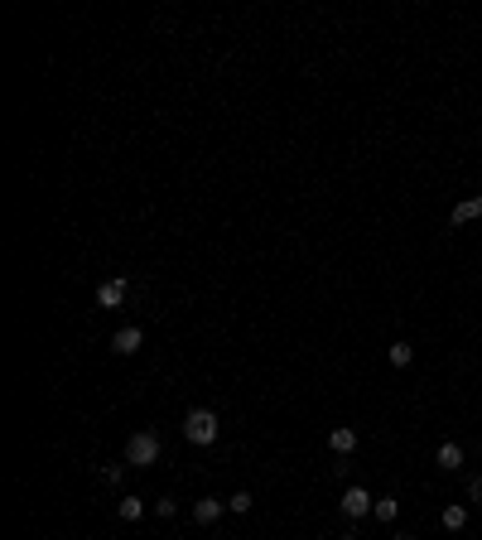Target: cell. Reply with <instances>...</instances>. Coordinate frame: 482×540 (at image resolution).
Listing matches in <instances>:
<instances>
[{
  "instance_id": "obj_1",
  "label": "cell",
  "mask_w": 482,
  "mask_h": 540,
  "mask_svg": "<svg viewBox=\"0 0 482 540\" xmlns=\"http://www.w3.org/2000/svg\"><path fill=\"white\" fill-rule=\"evenodd\" d=\"M217 434H222V420H217V410L198 405V410H188V415H184V439H188V444L208 449V444H217Z\"/></svg>"
},
{
  "instance_id": "obj_2",
  "label": "cell",
  "mask_w": 482,
  "mask_h": 540,
  "mask_svg": "<svg viewBox=\"0 0 482 540\" xmlns=\"http://www.w3.org/2000/svg\"><path fill=\"white\" fill-rule=\"evenodd\" d=\"M160 454H164V444L155 430H135L126 439V463L131 468H150V463H160Z\"/></svg>"
},
{
  "instance_id": "obj_3",
  "label": "cell",
  "mask_w": 482,
  "mask_h": 540,
  "mask_svg": "<svg viewBox=\"0 0 482 540\" xmlns=\"http://www.w3.org/2000/svg\"><path fill=\"white\" fill-rule=\"evenodd\" d=\"M338 507H343V516H352V521H362V516H372L376 497L367 492V487H348V492L338 497Z\"/></svg>"
},
{
  "instance_id": "obj_4",
  "label": "cell",
  "mask_w": 482,
  "mask_h": 540,
  "mask_svg": "<svg viewBox=\"0 0 482 540\" xmlns=\"http://www.w3.org/2000/svg\"><path fill=\"white\" fill-rule=\"evenodd\" d=\"M126 295H131V280H126V275H111V280L97 285V304H102V309H116Z\"/></svg>"
},
{
  "instance_id": "obj_5",
  "label": "cell",
  "mask_w": 482,
  "mask_h": 540,
  "mask_svg": "<svg viewBox=\"0 0 482 540\" xmlns=\"http://www.w3.org/2000/svg\"><path fill=\"white\" fill-rule=\"evenodd\" d=\"M140 343H145V328H116V333H111V352H116V357H131V352H140Z\"/></svg>"
},
{
  "instance_id": "obj_6",
  "label": "cell",
  "mask_w": 482,
  "mask_h": 540,
  "mask_svg": "<svg viewBox=\"0 0 482 540\" xmlns=\"http://www.w3.org/2000/svg\"><path fill=\"white\" fill-rule=\"evenodd\" d=\"M222 507H227L222 497H198V502H193V521H198V526H213L217 516H222Z\"/></svg>"
},
{
  "instance_id": "obj_7",
  "label": "cell",
  "mask_w": 482,
  "mask_h": 540,
  "mask_svg": "<svg viewBox=\"0 0 482 540\" xmlns=\"http://www.w3.org/2000/svg\"><path fill=\"white\" fill-rule=\"evenodd\" d=\"M328 449H333V454H352V449H357V430H352V425L328 430Z\"/></svg>"
},
{
  "instance_id": "obj_8",
  "label": "cell",
  "mask_w": 482,
  "mask_h": 540,
  "mask_svg": "<svg viewBox=\"0 0 482 540\" xmlns=\"http://www.w3.org/2000/svg\"><path fill=\"white\" fill-rule=\"evenodd\" d=\"M439 468H444V473H458V468H463V449H458V444H439Z\"/></svg>"
},
{
  "instance_id": "obj_9",
  "label": "cell",
  "mask_w": 482,
  "mask_h": 540,
  "mask_svg": "<svg viewBox=\"0 0 482 540\" xmlns=\"http://www.w3.org/2000/svg\"><path fill=\"white\" fill-rule=\"evenodd\" d=\"M116 512H121V521H140V516H145V497H121Z\"/></svg>"
},
{
  "instance_id": "obj_10",
  "label": "cell",
  "mask_w": 482,
  "mask_h": 540,
  "mask_svg": "<svg viewBox=\"0 0 482 540\" xmlns=\"http://www.w3.org/2000/svg\"><path fill=\"white\" fill-rule=\"evenodd\" d=\"M439 521H444V531H463L468 526V507H444Z\"/></svg>"
},
{
  "instance_id": "obj_11",
  "label": "cell",
  "mask_w": 482,
  "mask_h": 540,
  "mask_svg": "<svg viewBox=\"0 0 482 540\" xmlns=\"http://www.w3.org/2000/svg\"><path fill=\"white\" fill-rule=\"evenodd\" d=\"M376 521H396V512H401V502H396V497H376Z\"/></svg>"
},
{
  "instance_id": "obj_12",
  "label": "cell",
  "mask_w": 482,
  "mask_h": 540,
  "mask_svg": "<svg viewBox=\"0 0 482 540\" xmlns=\"http://www.w3.org/2000/svg\"><path fill=\"white\" fill-rule=\"evenodd\" d=\"M415 362V348L410 343H391V367H410Z\"/></svg>"
},
{
  "instance_id": "obj_13",
  "label": "cell",
  "mask_w": 482,
  "mask_h": 540,
  "mask_svg": "<svg viewBox=\"0 0 482 540\" xmlns=\"http://www.w3.org/2000/svg\"><path fill=\"white\" fill-rule=\"evenodd\" d=\"M251 507H256V497H251V492H232V497H227V512H251Z\"/></svg>"
},
{
  "instance_id": "obj_14",
  "label": "cell",
  "mask_w": 482,
  "mask_h": 540,
  "mask_svg": "<svg viewBox=\"0 0 482 540\" xmlns=\"http://www.w3.org/2000/svg\"><path fill=\"white\" fill-rule=\"evenodd\" d=\"M473 217H478V203L468 198V203H458V208H454V227H463V222H473Z\"/></svg>"
},
{
  "instance_id": "obj_15",
  "label": "cell",
  "mask_w": 482,
  "mask_h": 540,
  "mask_svg": "<svg viewBox=\"0 0 482 540\" xmlns=\"http://www.w3.org/2000/svg\"><path fill=\"white\" fill-rule=\"evenodd\" d=\"M121 473H126L121 463H102V478H107V483H121Z\"/></svg>"
},
{
  "instance_id": "obj_16",
  "label": "cell",
  "mask_w": 482,
  "mask_h": 540,
  "mask_svg": "<svg viewBox=\"0 0 482 540\" xmlns=\"http://www.w3.org/2000/svg\"><path fill=\"white\" fill-rule=\"evenodd\" d=\"M155 512H160V516H174V512H179V502H174V497H160V502H155Z\"/></svg>"
},
{
  "instance_id": "obj_17",
  "label": "cell",
  "mask_w": 482,
  "mask_h": 540,
  "mask_svg": "<svg viewBox=\"0 0 482 540\" xmlns=\"http://www.w3.org/2000/svg\"><path fill=\"white\" fill-rule=\"evenodd\" d=\"M468 497H473V502H482V478H468Z\"/></svg>"
},
{
  "instance_id": "obj_18",
  "label": "cell",
  "mask_w": 482,
  "mask_h": 540,
  "mask_svg": "<svg viewBox=\"0 0 482 540\" xmlns=\"http://www.w3.org/2000/svg\"><path fill=\"white\" fill-rule=\"evenodd\" d=\"M473 203H478V217H482V193H478V198H473Z\"/></svg>"
},
{
  "instance_id": "obj_19",
  "label": "cell",
  "mask_w": 482,
  "mask_h": 540,
  "mask_svg": "<svg viewBox=\"0 0 482 540\" xmlns=\"http://www.w3.org/2000/svg\"><path fill=\"white\" fill-rule=\"evenodd\" d=\"M338 540H357V536H338Z\"/></svg>"
}]
</instances>
